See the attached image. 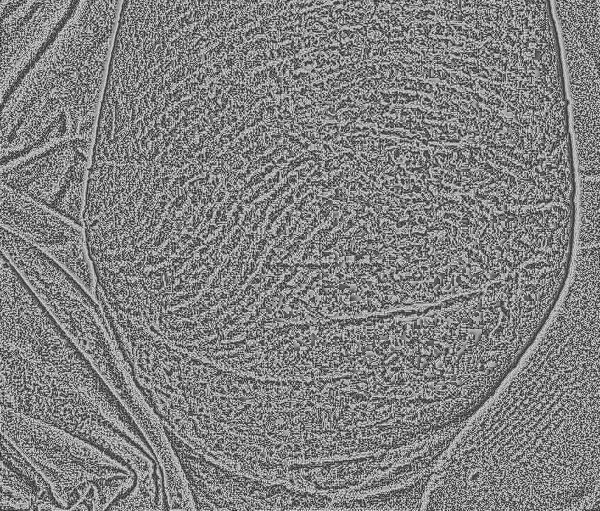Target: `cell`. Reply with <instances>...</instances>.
<instances>
[{
	"label": "cell",
	"mask_w": 600,
	"mask_h": 511,
	"mask_svg": "<svg viewBox=\"0 0 600 511\" xmlns=\"http://www.w3.org/2000/svg\"><path fill=\"white\" fill-rule=\"evenodd\" d=\"M1 227L38 247L96 296V278L83 225L1 184Z\"/></svg>",
	"instance_id": "cell-3"
},
{
	"label": "cell",
	"mask_w": 600,
	"mask_h": 511,
	"mask_svg": "<svg viewBox=\"0 0 600 511\" xmlns=\"http://www.w3.org/2000/svg\"><path fill=\"white\" fill-rule=\"evenodd\" d=\"M104 70L33 73L2 99L1 165L57 142L94 143Z\"/></svg>",
	"instance_id": "cell-1"
},
{
	"label": "cell",
	"mask_w": 600,
	"mask_h": 511,
	"mask_svg": "<svg viewBox=\"0 0 600 511\" xmlns=\"http://www.w3.org/2000/svg\"><path fill=\"white\" fill-rule=\"evenodd\" d=\"M94 143L70 139L1 165V184L84 226Z\"/></svg>",
	"instance_id": "cell-2"
}]
</instances>
